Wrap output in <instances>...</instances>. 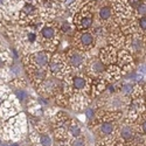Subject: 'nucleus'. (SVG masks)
Masks as SVG:
<instances>
[{
    "label": "nucleus",
    "mask_w": 146,
    "mask_h": 146,
    "mask_svg": "<svg viewBox=\"0 0 146 146\" xmlns=\"http://www.w3.org/2000/svg\"><path fill=\"white\" fill-rule=\"evenodd\" d=\"M38 38L41 49L50 54L56 53L61 42V33L58 31L57 23H55L54 21L44 22L38 33Z\"/></svg>",
    "instance_id": "f257e3e1"
},
{
    "label": "nucleus",
    "mask_w": 146,
    "mask_h": 146,
    "mask_svg": "<svg viewBox=\"0 0 146 146\" xmlns=\"http://www.w3.org/2000/svg\"><path fill=\"white\" fill-rule=\"evenodd\" d=\"M28 131V120L26 113L19 112L17 116L5 120L3 138L9 141L20 140Z\"/></svg>",
    "instance_id": "f03ea898"
},
{
    "label": "nucleus",
    "mask_w": 146,
    "mask_h": 146,
    "mask_svg": "<svg viewBox=\"0 0 146 146\" xmlns=\"http://www.w3.org/2000/svg\"><path fill=\"white\" fill-rule=\"evenodd\" d=\"M72 26L76 32L90 31L95 23V4L94 1L84 5L72 17Z\"/></svg>",
    "instance_id": "7ed1b4c3"
},
{
    "label": "nucleus",
    "mask_w": 146,
    "mask_h": 146,
    "mask_svg": "<svg viewBox=\"0 0 146 146\" xmlns=\"http://www.w3.org/2000/svg\"><path fill=\"white\" fill-rule=\"evenodd\" d=\"M66 63L68 67L69 74H75V72H83V69L86 67L88 60L91 57L89 54L81 52L76 48H70L68 52L64 53Z\"/></svg>",
    "instance_id": "20e7f679"
},
{
    "label": "nucleus",
    "mask_w": 146,
    "mask_h": 146,
    "mask_svg": "<svg viewBox=\"0 0 146 146\" xmlns=\"http://www.w3.org/2000/svg\"><path fill=\"white\" fill-rule=\"evenodd\" d=\"M52 54L48 53L43 49L36 50L33 53H28L23 55L22 57V64L25 70H32V69H42V68H48V63H49Z\"/></svg>",
    "instance_id": "39448f33"
},
{
    "label": "nucleus",
    "mask_w": 146,
    "mask_h": 146,
    "mask_svg": "<svg viewBox=\"0 0 146 146\" xmlns=\"http://www.w3.org/2000/svg\"><path fill=\"white\" fill-rule=\"evenodd\" d=\"M70 116L64 111H57L52 117V126H53V133L57 141L66 140L68 138V130L69 125L71 123Z\"/></svg>",
    "instance_id": "423d86ee"
},
{
    "label": "nucleus",
    "mask_w": 146,
    "mask_h": 146,
    "mask_svg": "<svg viewBox=\"0 0 146 146\" xmlns=\"http://www.w3.org/2000/svg\"><path fill=\"white\" fill-rule=\"evenodd\" d=\"M15 15L18 23H20L21 26L33 27L35 23L39 22V7L31 3H23Z\"/></svg>",
    "instance_id": "0eeeda50"
},
{
    "label": "nucleus",
    "mask_w": 146,
    "mask_h": 146,
    "mask_svg": "<svg viewBox=\"0 0 146 146\" xmlns=\"http://www.w3.org/2000/svg\"><path fill=\"white\" fill-rule=\"evenodd\" d=\"M123 49L127 50L133 57L146 56V38L140 33L127 35L125 38V43Z\"/></svg>",
    "instance_id": "6e6552de"
},
{
    "label": "nucleus",
    "mask_w": 146,
    "mask_h": 146,
    "mask_svg": "<svg viewBox=\"0 0 146 146\" xmlns=\"http://www.w3.org/2000/svg\"><path fill=\"white\" fill-rule=\"evenodd\" d=\"M48 71L50 76L56 77L58 80H63L67 75H69L68 67L66 63L64 53H54L50 56L49 63H48Z\"/></svg>",
    "instance_id": "1a4fd4ad"
},
{
    "label": "nucleus",
    "mask_w": 146,
    "mask_h": 146,
    "mask_svg": "<svg viewBox=\"0 0 146 146\" xmlns=\"http://www.w3.org/2000/svg\"><path fill=\"white\" fill-rule=\"evenodd\" d=\"M96 38L92 34L91 31H83V32H76L74 34V39H72V44L74 48L84 52V53H91L94 50V48L96 47Z\"/></svg>",
    "instance_id": "9d476101"
},
{
    "label": "nucleus",
    "mask_w": 146,
    "mask_h": 146,
    "mask_svg": "<svg viewBox=\"0 0 146 146\" xmlns=\"http://www.w3.org/2000/svg\"><path fill=\"white\" fill-rule=\"evenodd\" d=\"M36 91L39 96L44 97V98H55L60 92H62V81L49 76L36 88Z\"/></svg>",
    "instance_id": "9b49d317"
},
{
    "label": "nucleus",
    "mask_w": 146,
    "mask_h": 146,
    "mask_svg": "<svg viewBox=\"0 0 146 146\" xmlns=\"http://www.w3.org/2000/svg\"><path fill=\"white\" fill-rule=\"evenodd\" d=\"M111 7L113 11L115 22L118 25V27L120 23H123L127 19H131L133 15V9L129 6L126 0H112Z\"/></svg>",
    "instance_id": "f8f14e48"
},
{
    "label": "nucleus",
    "mask_w": 146,
    "mask_h": 146,
    "mask_svg": "<svg viewBox=\"0 0 146 146\" xmlns=\"http://www.w3.org/2000/svg\"><path fill=\"white\" fill-rule=\"evenodd\" d=\"M105 69H106V66L98 58V56H94V57L91 56L88 60L86 67H84L83 72L91 80H95V78L103 77Z\"/></svg>",
    "instance_id": "ddd939ff"
},
{
    "label": "nucleus",
    "mask_w": 146,
    "mask_h": 146,
    "mask_svg": "<svg viewBox=\"0 0 146 146\" xmlns=\"http://www.w3.org/2000/svg\"><path fill=\"white\" fill-rule=\"evenodd\" d=\"M19 112H21V104L17 101L14 95L12 94L0 106V119L7 120L17 116Z\"/></svg>",
    "instance_id": "4468645a"
},
{
    "label": "nucleus",
    "mask_w": 146,
    "mask_h": 146,
    "mask_svg": "<svg viewBox=\"0 0 146 146\" xmlns=\"http://www.w3.org/2000/svg\"><path fill=\"white\" fill-rule=\"evenodd\" d=\"M118 94L121 95L125 98L132 101L143 97V84L139 83H132L127 81H120V86L118 88Z\"/></svg>",
    "instance_id": "2eb2a0df"
},
{
    "label": "nucleus",
    "mask_w": 146,
    "mask_h": 146,
    "mask_svg": "<svg viewBox=\"0 0 146 146\" xmlns=\"http://www.w3.org/2000/svg\"><path fill=\"white\" fill-rule=\"evenodd\" d=\"M146 111V102L143 97H139V98L132 100L130 101L127 108H126V115L124 116V118L129 121H135L138 119V117L144 113Z\"/></svg>",
    "instance_id": "dca6fc26"
},
{
    "label": "nucleus",
    "mask_w": 146,
    "mask_h": 146,
    "mask_svg": "<svg viewBox=\"0 0 146 146\" xmlns=\"http://www.w3.org/2000/svg\"><path fill=\"white\" fill-rule=\"evenodd\" d=\"M116 64L120 68L123 77L129 74V72L136 70L137 64L135 63V57H133L127 50L125 49H120L118 50V55H117V62Z\"/></svg>",
    "instance_id": "f3484780"
},
{
    "label": "nucleus",
    "mask_w": 146,
    "mask_h": 146,
    "mask_svg": "<svg viewBox=\"0 0 146 146\" xmlns=\"http://www.w3.org/2000/svg\"><path fill=\"white\" fill-rule=\"evenodd\" d=\"M91 103H92V100L89 95L75 92L69 97V104L68 105L75 112H83L89 105H91Z\"/></svg>",
    "instance_id": "a211bd4d"
},
{
    "label": "nucleus",
    "mask_w": 146,
    "mask_h": 146,
    "mask_svg": "<svg viewBox=\"0 0 146 146\" xmlns=\"http://www.w3.org/2000/svg\"><path fill=\"white\" fill-rule=\"evenodd\" d=\"M117 55H118V50L112 46H104L102 47L100 52H98V58L102 61V62L108 67L111 64H116L117 62Z\"/></svg>",
    "instance_id": "6ab92c4d"
},
{
    "label": "nucleus",
    "mask_w": 146,
    "mask_h": 146,
    "mask_svg": "<svg viewBox=\"0 0 146 146\" xmlns=\"http://www.w3.org/2000/svg\"><path fill=\"white\" fill-rule=\"evenodd\" d=\"M27 78L28 81L32 83V86L36 89L40 84L47 78L49 77L50 74L48 71V68H42V69H32V70H27Z\"/></svg>",
    "instance_id": "aec40b11"
},
{
    "label": "nucleus",
    "mask_w": 146,
    "mask_h": 146,
    "mask_svg": "<svg viewBox=\"0 0 146 146\" xmlns=\"http://www.w3.org/2000/svg\"><path fill=\"white\" fill-rule=\"evenodd\" d=\"M125 38L126 36L120 32L119 28L112 29L108 33L106 36V42L109 46H112L115 47L117 50H120L124 48V43H125Z\"/></svg>",
    "instance_id": "412c9836"
},
{
    "label": "nucleus",
    "mask_w": 146,
    "mask_h": 146,
    "mask_svg": "<svg viewBox=\"0 0 146 146\" xmlns=\"http://www.w3.org/2000/svg\"><path fill=\"white\" fill-rule=\"evenodd\" d=\"M103 78L108 83H118L123 78V74H121V70L117 64H111L106 67Z\"/></svg>",
    "instance_id": "4be33fe9"
},
{
    "label": "nucleus",
    "mask_w": 146,
    "mask_h": 146,
    "mask_svg": "<svg viewBox=\"0 0 146 146\" xmlns=\"http://www.w3.org/2000/svg\"><path fill=\"white\" fill-rule=\"evenodd\" d=\"M108 84L109 83L103 77L92 80L91 81V88H90V97H91V100H96L97 97H100L101 95H103L105 89H106Z\"/></svg>",
    "instance_id": "5701e85b"
},
{
    "label": "nucleus",
    "mask_w": 146,
    "mask_h": 146,
    "mask_svg": "<svg viewBox=\"0 0 146 146\" xmlns=\"http://www.w3.org/2000/svg\"><path fill=\"white\" fill-rule=\"evenodd\" d=\"M83 136V131H82V126L80 125V123L72 118L71 123L69 125V130H68V138L67 139H74V138H78Z\"/></svg>",
    "instance_id": "b1692460"
},
{
    "label": "nucleus",
    "mask_w": 146,
    "mask_h": 146,
    "mask_svg": "<svg viewBox=\"0 0 146 146\" xmlns=\"http://www.w3.org/2000/svg\"><path fill=\"white\" fill-rule=\"evenodd\" d=\"M57 146H87V139L84 136L74 139H66L57 141Z\"/></svg>",
    "instance_id": "393cba45"
},
{
    "label": "nucleus",
    "mask_w": 146,
    "mask_h": 146,
    "mask_svg": "<svg viewBox=\"0 0 146 146\" xmlns=\"http://www.w3.org/2000/svg\"><path fill=\"white\" fill-rule=\"evenodd\" d=\"M14 97L17 98V101L23 105V104H27L29 102V94L26 89H14V92H13Z\"/></svg>",
    "instance_id": "a878e982"
},
{
    "label": "nucleus",
    "mask_w": 146,
    "mask_h": 146,
    "mask_svg": "<svg viewBox=\"0 0 146 146\" xmlns=\"http://www.w3.org/2000/svg\"><path fill=\"white\" fill-rule=\"evenodd\" d=\"M123 146H146V136L137 131L136 136Z\"/></svg>",
    "instance_id": "bb28decb"
},
{
    "label": "nucleus",
    "mask_w": 146,
    "mask_h": 146,
    "mask_svg": "<svg viewBox=\"0 0 146 146\" xmlns=\"http://www.w3.org/2000/svg\"><path fill=\"white\" fill-rule=\"evenodd\" d=\"M58 27V31L61 33V35L62 34H68V35H74L75 34V28L74 26H72V23H70L69 21L67 20H63V21H61L60 25H57Z\"/></svg>",
    "instance_id": "cd10ccee"
},
{
    "label": "nucleus",
    "mask_w": 146,
    "mask_h": 146,
    "mask_svg": "<svg viewBox=\"0 0 146 146\" xmlns=\"http://www.w3.org/2000/svg\"><path fill=\"white\" fill-rule=\"evenodd\" d=\"M124 81H127V82H132V83H139V84H143L145 77L139 74V72L137 70H133L131 72H129V74H126L124 77Z\"/></svg>",
    "instance_id": "c85d7f7f"
},
{
    "label": "nucleus",
    "mask_w": 146,
    "mask_h": 146,
    "mask_svg": "<svg viewBox=\"0 0 146 146\" xmlns=\"http://www.w3.org/2000/svg\"><path fill=\"white\" fill-rule=\"evenodd\" d=\"M135 126L138 132L146 136V111L138 117V119L135 121Z\"/></svg>",
    "instance_id": "c756f323"
},
{
    "label": "nucleus",
    "mask_w": 146,
    "mask_h": 146,
    "mask_svg": "<svg viewBox=\"0 0 146 146\" xmlns=\"http://www.w3.org/2000/svg\"><path fill=\"white\" fill-rule=\"evenodd\" d=\"M97 110H98V109H97L95 105H89V106L86 109V110L83 111V115H84V117L87 118V120L89 121V123H90V121H91V120H92V119L96 117Z\"/></svg>",
    "instance_id": "7c9ffc66"
},
{
    "label": "nucleus",
    "mask_w": 146,
    "mask_h": 146,
    "mask_svg": "<svg viewBox=\"0 0 146 146\" xmlns=\"http://www.w3.org/2000/svg\"><path fill=\"white\" fill-rule=\"evenodd\" d=\"M141 17H146V0H143L140 6L136 9V11H133V15L132 18H135V19H139Z\"/></svg>",
    "instance_id": "2f4dec72"
},
{
    "label": "nucleus",
    "mask_w": 146,
    "mask_h": 146,
    "mask_svg": "<svg viewBox=\"0 0 146 146\" xmlns=\"http://www.w3.org/2000/svg\"><path fill=\"white\" fill-rule=\"evenodd\" d=\"M137 23H138L139 33L143 34L146 38V17H141V18L137 19Z\"/></svg>",
    "instance_id": "473e14b6"
},
{
    "label": "nucleus",
    "mask_w": 146,
    "mask_h": 146,
    "mask_svg": "<svg viewBox=\"0 0 146 146\" xmlns=\"http://www.w3.org/2000/svg\"><path fill=\"white\" fill-rule=\"evenodd\" d=\"M136 70L139 72V74H141L144 77H146V61H143V62L138 63L136 67Z\"/></svg>",
    "instance_id": "72a5a7b5"
},
{
    "label": "nucleus",
    "mask_w": 146,
    "mask_h": 146,
    "mask_svg": "<svg viewBox=\"0 0 146 146\" xmlns=\"http://www.w3.org/2000/svg\"><path fill=\"white\" fill-rule=\"evenodd\" d=\"M141 1H143V0H126V3L129 4V6H130L133 11H136V9L140 6Z\"/></svg>",
    "instance_id": "f704fd0d"
},
{
    "label": "nucleus",
    "mask_w": 146,
    "mask_h": 146,
    "mask_svg": "<svg viewBox=\"0 0 146 146\" xmlns=\"http://www.w3.org/2000/svg\"><path fill=\"white\" fill-rule=\"evenodd\" d=\"M4 125H5V120L0 119V137L3 138V135H4Z\"/></svg>",
    "instance_id": "c9c22d12"
},
{
    "label": "nucleus",
    "mask_w": 146,
    "mask_h": 146,
    "mask_svg": "<svg viewBox=\"0 0 146 146\" xmlns=\"http://www.w3.org/2000/svg\"><path fill=\"white\" fill-rule=\"evenodd\" d=\"M23 1H25V3H31V4H34V5L38 6L41 3V0H23Z\"/></svg>",
    "instance_id": "e433bc0d"
},
{
    "label": "nucleus",
    "mask_w": 146,
    "mask_h": 146,
    "mask_svg": "<svg viewBox=\"0 0 146 146\" xmlns=\"http://www.w3.org/2000/svg\"><path fill=\"white\" fill-rule=\"evenodd\" d=\"M3 84H5V83L3 82V80H1V78H0V87H1V86H3Z\"/></svg>",
    "instance_id": "4c0bfd02"
},
{
    "label": "nucleus",
    "mask_w": 146,
    "mask_h": 146,
    "mask_svg": "<svg viewBox=\"0 0 146 146\" xmlns=\"http://www.w3.org/2000/svg\"><path fill=\"white\" fill-rule=\"evenodd\" d=\"M1 143H3V138H1V137H0V144H1Z\"/></svg>",
    "instance_id": "58836bf2"
}]
</instances>
